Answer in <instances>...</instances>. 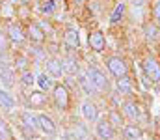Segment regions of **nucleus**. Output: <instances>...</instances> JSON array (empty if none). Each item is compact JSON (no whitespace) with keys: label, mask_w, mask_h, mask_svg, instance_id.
I'll list each match as a JSON object with an SVG mask.
<instances>
[{"label":"nucleus","mask_w":160,"mask_h":140,"mask_svg":"<svg viewBox=\"0 0 160 140\" xmlns=\"http://www.w3.org/2000/svg\"><path fill=\"white\" fill-rule=\"evenodd\" d=\"M0 79L4 80L6 86H11L13 84V73L8 65H0Z\"/></svg>","instance_id":"18"},{"label":"nucleus","mask_w":160,"mask_h":140,"mask_svg":"<svg viewBox=\"0 0 160 140\" xmlns=\"http://www.w3.org/2000/svg\"><path fill=\"white\" fill-rule=\"evenodd\" d=\"M123 110H125V114H127L130 120H138V118H140V108H138V105H136V103L127 101V103L123 105Z\"/></svg>","instance_id":"12"},{"label":"nucleus","mask_w":160,"mask_h":140,"mask_svg":"<svg viewBox=\"0 0 160 140\" xmlns=\"http://www.w3.org/2000/svg\"><path fill=\"white\" fill-rule=\"evenodd\" d=\"M118 88H119L121 93H130V92H132L130 79H127V77H121L119 80H118Z\"/></svg>","instance_id":"22"},{"label":"nucleus","mask_w":160,"mask_h":140,"mask_svg":"<svg viewBox=\"0 0 160 140\" xmlns=\"http://www.w3.org/2000/svg\"><path fill=\"white\" fill-rule=\"evenodd\" d=\"M143 36H145L147 39L155 41V39L160 38V28L155 23H147V24H143Z\"/></svg>","instance_id":"11"},{"label":"nucleus","mask_w":160,"mask_h":140,"mask_svg":"<svg viewBox=\"0 0 160 140\" xmlns=\"http://www.w3.org/2000/svg\"><path fill=\"white\" fill-rule=\"evenodd\" d=\"M0 138L2 140H11V131L4 120H0Z\"/></svg>","instance_id":"24"},{"label":"nucleus","mask_w":160,"mask_h":140,"mask_svg":"<svg viewBox=\"0 0 160 140\" xmlns=\"http://www.w3.org/2000/svg\"><path fill=\"white\" fill-rule=\"evenodd\" d=\"M38 84H39L41 90H50L52 88V80H50V77L47 73H41L39 77H38Z\"/></svg>","instance_id":"23"},{"label":"nucleus","mask_w":160,"mask_h":140,"mask_svg":"<svg viewBox=\"0 0 160 140\" xmlns=\"http://www.w3.org/2000/svg\"><path fill=\"white\" fill-rule=\"evenodd\" d=\"M54 101L60 108H67L69 106V93L65 90V86H56L54 88Z\"/></svg>","instance_id":"5"},{"label":"nucleus","mask_w":160,"mask_h":140,"mask_svg":"<svg viewBox=\"0 0 160 140\" xmlns=\"http://www.w3.org/2000/svg\"><path fill=\"white\" fill-rule=\"evenodd\" d=\"M63 69H65V73H69V75H75V73H78V62H77V58H67L65 62H63Z\"/></svg>","instance_id":"17"},{"label":"nucleus","mask_w":160,"mask_h":140,"mask_svg":"<svg viewBox=\"0 0 160 140\" xmlns=\"http://www.w3.org/2000/svg\"><path fill=\"white\" fill-rule=\"evenodd\" d=\"M63 41H65V45L69 47V49H77V47L80 45L78 32H77V30H73V28H69V30L65 32V36H63Z\"/></svg>","instance_id":"10"},{"label":"nucleus","mask_w":160,"mask_h":140,"mask_svg":"<svg viewBox=\"0 0 160 140\" xmlns=\"http://www.w3.org/2000/svg\"><path fill=\"white\" fill-rule=\"evenodd\" d=\"M82 116H84L88 122H95V120H97V116H99V112H97V106H95L93 103L86 101V103L82 105Z\"/></svg>","instance_id":"9"},{"label":"nucleus","mask_w":160,"mask_h":140,"mask_svg":"<svg viewBox=\"0 0 160 140\" xmlns=\"http://www.w3.org/2000/svg\"><path fill=\"white\" fill-rule=\"evenodd\" d=\"M78 82H80V86H82V90L88 93V95H91V93L97 90V88L91 84V80H89V77H88V75H80V77H78Z\"/></svg>","instance_id":"15"},{"label":"nucleus","mask_w":160,"mask_h":140,"mask_svg":"<svg viewBox=\"0 0 160 140\" xmlns=\"http://www.w3.org/2000/svg\"><path fill=\"white\" fill-rule=\"evenodd\" d=\"M123 15H125V4L121 2V4H118L116 6V9H114V13L110 15V23H119L121 19H123Z\"/></svg>","instance_id":"20"},{"label":"nucleus","mask_w":160,"mask_h":140,"mask_svg":"<svg viewBox=\"0 0 160 140\" xmlns=\"http://www.w3.org/2000/svg\"><path fill=\"white\" fill-rule=\"evenodd\" d=\"M30 103L32 105H43L45 103V95L43 93H32L30 95Z\"/></svg>","instance_id":"26"},{"label":"nucleus","mask_w":160,"mask_h":140,"mask_svg":"<svg viewBox=\"0 0 160 140\" xmlns=\"http://www.w3.org/2000/svg\"><path fill=\"white\" fill-rule=\"evenodd\" d=\"M52 9H54V0L45 2V4H43V8H41V11H43V13H50Z\"/></svg>","instance_id":"28"},{"label":"nucleus","mask_w":160,"mask_h":140,"mask_svg":"<svg viewBox=\"0 0 160 140\" xmlns=\"http://www.w3.org/2000/svg\"><path fill=\"white\" fill-rule=\"evenodd\" d=\"M86 75L89 77L91 84H93L97 90H106V88H108V80H106V77H104V75H102L99 69H95V67H89Z\"/></svg>","instance_id":"3"},{"label":"nucleus","mask_w":160,"mask_h":140,"mask_svg":"<svg viewBox=\"0 0 160 140\" xmlns=\"http://www.w3.org/2000/svg\"><path fill=\"white\" fill-rule=\"evenodd\" d=\"M106 67H108V71H110L114 77H118V79L127 77V71H128L127 64H125L121 58H118V56H110V58L106 60Z\"/></svg>","instance_id":"1"},{"label":"nucleus","mask_w":160,"mask_h":140,"mask_svg":"<svg viewBox=\"0 0 160 140\" xmlns=\"http://www.w3.org/2000/svg\"><path fill=\"white\" fill-rule=\"evenodd\" d=\"M0 105L6 106V108H13V106H15V99H13L8 92L0 90Z\"/></svg>","instance_id":"21"},{"label":"nucleus","mask_w":160,"mask_h":140,"mask_svg":"<svg viewBox=\"0 0 160 140\" xmlns=\"http://www.w3.org/2000/svg\"><path fill=\"white\" fill-rule=\"evenodd\" d=\"M47 71L52 75V77H62V73L65 71L63 69V62L62 60H56V58H50L47 62Z\"/></svg>","instance_id":"8"},{"label":"nucleus","mask_w":160,"mask_h":140,"mask_svg":"<svg viewBox=\"0 0 160 140\" xmlns=\"http://www.w3.org/2000/svg\"><path fill=\"white\" fill-rule=\"evenodd\" d=\"M125 137H127V140H138L142 137V131L136 125H127L125 127Z\"/></svg>","instance_id":"19"},{"label":"nucleus","mask_w":160,"mask_h":140,"mask_svg":"<svg viewBox=\"0 0 160 140\" xmlns=\"http://www.w3.org/2000/svg\"><path fill=\"white\" fill-rule=\"evenodd\" d=\"M21 120H22V123H24L26 127H30L32 131H36V127H39V125H38V116H32V114H28V112H22V114H21Z\"/></svg>","instance_id":"14"},{"label":"nucleus","mask_w":160,"mask_h":140,"mask_svg":"<svg viewBox=\"0 0 160 140\" xmlns=\"http://www.w3.org/2000/svg\"><path fill=\"white\" fill-rule=\"evenodd\" d=\"M28 34H30V38H32L36 43H41V41L45 39V34H43V30H41L38 24H30V26H28Z\"/></svg>","instance_id":"13"},{"label":"nucleus","mask_w":160,"mask_h":140,"mask_svg":"<svg viewBox=\"0 0 160 140\" xmlns=\"http://www.w3.org/2000/svg\"><path fill=\"white\" fill-rule=\"evenodd\" d=\"M97 135L101 140H112L114 138V125L108 120H101L97 123Z\"/></svg>","instance_id":"4"},{"label":"nucleus","mask_w":160,"mask_h":140,"mask_svg":"<svg viewBox=\"0 0 160 140\" xmlns=\"http://www.w3.org/2000/svg\"><path fill=\"white\" fill-rule=\"evenodd\" d=\"M21 80H22V86H32L34 82H36V77L32 75V73H22V77H21Z\"/></svg>","instance_id":"25"},{"label":"nucleus","mask_w":160,"mask_h":140,"mask_svg":"<svg viewBox=\"0 0 160 140\" xmlns=\"http://www.w3.org/2000/svg\"><path fill=\"white\" fill-rule=\"evenodd\" d=\"M8 34H9V38H11L13 41H17V43H21V41L24 39V36H22V30H21L17 24H9V28H8Z\"/></svg>","instance_id":"16"},{"label":"nucleus","mask_w":160,"mask_h":140,"mask_svg":"<svg viewBox=\"0 0 160 140\" xmlns=\"http://www.w3.org/2000/svg\"><path fill=\"white\" fill-rule=\"evenodd\" d=\"M153 13H155L157 21H160V2H157V4H155V9H153Z\"/></svg>","instance_id":"29"},{"label":"nucleus","mask_w":160,"mask_h":140,"mask_svg":"<svg viewBox=\"0 0 160 140\" xmlns=\"http://www.w3.org/2000/svg\"><path fill=\"white\" fill-rule=\"evenodd\" d=\"M143 73H145V77H147L149 80L160 82V65L157 64L155 58H147V60L143 62Z\"/></svg>","instance_id":"2"},{"label":"nucleus","mask_w":160,"mask_h":140,"mask_svg":"<svg viewBox=\"0 0 160 140\" xmlns=\"http://www.w3.org/2000/svg\"><path fill=\"white\" fill-rule=\"evenodd\" d=\"M38 125H39V129L45 135H54V133H56L54 122H52L48 116H45V114H39V116H38Z\"/></svg>","instance_id":"7"},{"label":"nucleus","mask_w":160,"mask_h":140,"mask_svg":"<svg viewBox=\"0 0 160 140\" xmlns=\"http://www.w3.org/2000/svg\"><path fill=\"white\" fill-rule=\"evenodd\" d=\"M138 140H140V138H138Z\"/></svg>","instance_id":"30"},{"label":"nucleus","mask_w":160,"mask_h":140,"mask_svg":"<svg viewBox=\"0 0 160 140\" xmlns=\"http://www.w3.org/2000/svg\"><path fill=\"white\" fill-rule=\"evenodd\" d=\"M89 45L95 52H102L104 47H106V39H104V36L101 32H91L89 34Z\"/></svg>","instance_id":"6"},{"label":"nucleus","mask_w":160,"mask_h":140,"mask_svg":"<svg viewBox=\"0 0 160 140\" xmlns=\"http://www.w3.org/2000/svg\"><path fill=\"white\" fill-rule=\"evenodd\" d=\"M112 125H123V120H121V116L118 114V112H112L110 114V120H108Z\"/></svg>","instance_id":"27"}]
</instances>
